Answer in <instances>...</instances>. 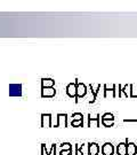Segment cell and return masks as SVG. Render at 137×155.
<instances>
[{
  "instance_id": "6da1fadb",
  "label": "cell",
  "mask_w": 137,
  "mask_h": 155,
  "mask_svg": "<svg viewBox=\"0 0 137 155\" xmlns=\"http://www.w3.org/2000/svg\"><path fill=\"white\" fill-rule=\"evenodd\" d=\"M76 85H77V97H76V102L79 101L80 98H83L86 94H87V86L83 83L79 82L78 79H76Z\"/></svg>"
},
{
  "instance_id": "7a4b0ae2",
  "label": "cell",
  "mask_w": 137,
  "mask_h": 155,
  "mask_svg": "<svg viewBox=\"0 0 137 155\" xmlns=\"http://www.w3.org/2000/svg\"><path fill=\"white\" fill-rule=\"evenodd\" d=\"M88 155H98L101 147L96 143H88Z\"/></svg>"
},
{
  "instance_id": "3957f363",
  "label": "cell",
  "mask_w": 137,
  "mask_h": 155,
  "mask_svg": "<svg viewBox=\"0 0 137 155\" xmlns=\"http://www.w3.org/2000/svg\"><path fill=\"white\" fill-rule=\"evenodd\" d=\"M67 127V115L66 114H57V123L55 127Z\"/></svg>"
},
{
  "instance_id": "277c9868",
  "label": "cell",
  "mask_w": 137,
  "mask_h": 155,
  "mask_svg": "<svg viewBox=\"0 0 137 155\" xmlns=\"http://www.w3.org/2000/svg\"><path fill=\"white\" fill-rule=\"evenodd\" d=\"M102 154L103 155H113L114 154V146L111 143H105L102 146Z\"/></svg>"
},
{
  "instance_id": "5b68a950",
  "label": "cell",
  "mask_w": 137,
  "mask_h": 155,
  "mask_svg": "<svg viewBox=\"0 0 137 155\" xmlns=\"http://www.w3.org/2000/svg\"><path fill=\"white\" fill-rule=\"evenodd\" d=\"M66 94L70 98H76L77 97V85H76V83H70L66 86Z\"/></svg>"
},
{
  "instance_id": "8992f818",
  "label": "cell",
  "mask_w": 137,
  "mask_h": 155,
  "mask_svg": "<svg viewBox=\"0 0 137 155\" xmlns=\"http://www.w3.org/2000/svg\"><path fill=\"white\" fill-rule=\"evenodd\" d=\"M137 146L135 143H128L127 140V155H136Z\"/></svg>"
},
{
  "instance_id": "52a82bcc",
  "label": "cell",
  "mask_w": 137,
  "mask_h": 155,
  "mask_svg": "<svg viewBox=\"0 0 137 155\" xmlns=\"http://www.w3.org/2000/svg\"><path fill=\"white\" fill-rule=\"evenodd\" d=\"M56 94V90L55 87H46V89H42V92H41V95L42 97H47V98H51V97H55Z\"/></svg>"
},
{
  "instance_id": "ba28073f",
  "label": "cell",
  "mask_w": 137,
  "mask_h": 155,
  "mask_svg": "<svg viewBox=\"0 0 137 155\" xmlns=\"http://www.w3.org/2000/svg\"><path fill=\"white\" fill-rule=\"evenodd\" d=\"M117 155H127V141L118 144V146H117Z\"/></svg>"
},
{
  "instance_id": "9c48e42d",
  "label": "cell",
  "mask_w": 137,
  "mask_h": 155,
  "mask_svg": "<svg viewBox=\"0 0 137 155\" xmlns=\"http://www.w3.org/2000/svg\"><path fill=\"white\" fill-rule=\"evenodd\" d=\"M117 85H112L111 86V89H109V86L107 85H104V97L105 98H107V94L109 92L112 93V98H115L117 97Z\"/></svg>"
},
{
  "instance_id": "30bf717a",
  "label": "cell",
  "mask_w": 137,
  "mask_h": 155,
  "mask_svg": "<svg viewBox=\"0 0 137 155\" xmlns=\"http://www.w3.org/2000/svg\"><path fill=\"white\" fill-rule=\"evenodd\" d=\"M50 125H51V115L42 114V127H50Z\"/></svg>"
},
{
  "instance_id": "8fae6325",
  "label": "cell",
  "mask_w": 137,
  "mask_h": 155,
  "mask_svg": "<svg viewBox=\"0 0 137 155\" xmlns=\"http://www.w3.org/2000/svg\"><path fill=\"white\" fill-rule=\"evenodd\" d=\"M55 85V81L51 79V78H44L42 79V89H46V87H54Z\"/></svg>"
},
{
  "instance_id": "7c38bea8",
  "label": "cell",
  "mask_w": 137,
  "mask_h": 155,
  "mask_svg": "<svg viewBox=\"0 0 137 155\" xmlns=\"http://www.w3.org/2000/svg\"><path fill=\"white\" fill-rule=\"evenodd\" d=\"M96 122V127H99L101 124V115H97L96 117H92V115H88V127H92V123Z\"/></svg>"
},
{
  "instance_id": "4fadbf2b",
  "label": "cell",
  "mask_w": 137,
  "mask_h": 155,
  "mask_svg": "<svg viewBox=\"0 0 137 155\" xmlns=\"http://www.w3.org/2000/svg\"><path fill=\"white\" fill-rule=\"evenodd\" d=\"M101 121H114V116L111 113H105L103 116L101 117Z\"/></svg>"
},
{
  "instance_id": "5bb4252c",
  "label": "cell",
  "mask_w": 137,
  "mask_h": 155,
  "mask_svg": "<svg viewBox=\"0 0 137 155\" xmlns=\"http://www.w3.org/2000/svg\"><path fill=\"white\" fill-rule=\"evenodd\" d=\"M90 89H92V91H93V94H94V99L90 101V104H94L95 102V100H96V97H97V93H98V91H99V89H101V85H97V87L96 89H94L93 87V85L90 84Z\"/></svg>"
},
{
  "instance_id": "9a60e30c",
  "label": "cell",
  "mask_w": 137,
  "mask_h": 155,
  "mask_svg": "<svg viewBox=\"0 0 137 155\" xmlns=\"http://www.w3.org/2000/svg\"><path fill=\"white\" fill-rule=\"evenodd\" d=\"M129 89H130V94L129 97L130 98H137V90L135 89V85H129Z\"/></svg>"
},
{
  "instance_id": "2e32d148",
  "label": "cell",
  "mask_w": 137,
  "mask_h": 155,
  "mask_svg": "<svg viewBox=\"0 0 137 155\" xmlns=\"http://www.w3.org/2000/svg\"><path fill=\"white\" fill-rule=\"evenodd\" d=\"M80 120H83V115H82L81 113L72 114V121H80Z\"/></svg>"
},
{
  "instance_id": "e0dca14e",
  "label": "cell",
  "mask_w": 137,
  "mask_h": 155,
  "mask_svg": "<svg viewBox=\"0 0 137 155\" xmlns=\"http://www.w3.org/2000/svg\"><path fill=\"white\" fill-rule=\"evenodd\" d=\"M62 150H72V145L70 143H63L61 145Z\"/></svg>"
},
{
  "instance_id": "ac0fdd59",
  "label": "cell",
  "mask_w": 137,
  "mask_h": 155,
  "mask_svg": "<svg viewBox=\"0 0 137 155\" xmlns=\"http://www.w3.org/2000/svg\"><path fill=\"white\" fill-rule=\"evenodd\" d=\"M71 125L72 127H82V125H83V120H80V121H72Z\"/></svg>"
},
{
  "instance_id": "d6986e66",
  "label": "cell",
  "mask_w": 137,
  "mask_h": 155,
  "mask_svg": "<svg viewBox=\"0 0 137 155\" xmlns=\"http://www.w3.org/2000/svg\"><path fill=\"white\" fill-rule=\"evenodd\" d=\"M102 124H103V127H113L114 125V121H102Z\"/></svg>"
},
{
  "instance_id": "ffe728a7",
  "label": "cell",
  "mask_w": 137,
  "mask_h": 155,
  "mask_svg": "<svg viewBox=\"0 0 137 155\" xmlns=\"http://www.w3.org/2000/svg\"><path fill=\"white\" fill-rule=\"evenodd\" d=\"M60 155H72V150H61Z\"/></svg>"
},
{
  "instance_id": "44dd1931",
  "label": "cell",
  "mask_w": 137,
  "mask_h": 155,
  "mask_svg": "<svg viewBox=\"0 0 137 155\" xmlns=\"http://www.w3.org/2000/svg\"><path fill=\"white\" fill-rule=\"evenodd\" d=\"M123 122H135V123H137V118L136 120H128V118H125V120H123Z\"/></svg>"
}]
</instances>
